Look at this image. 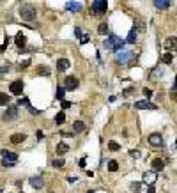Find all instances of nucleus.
Returning <instances> with one entry per match:
<instances>
[{"instance_id": "obj_1", "label": "nucleus", "mask_w": 177, "mask_h": 193, "mask_svg": "<svg viewBox=\"0 0 177 193\" xmlns=\"http://www.w3.org/2000/svg\"><path fill=\"white\" fill-rule=\"evenodd\" d=\"M124 41L121 39V37H117L115 34H110L106 39H104V43H103V46L106 48V50H115V51H119V50H122L124 48Z\"/></svg>"}, {"instance_id": "obj_2", "label": "nucleus", "mask_w": 177, "mask_h": 193, "mask_svg": "<svg viewBox=\"0 0 177 193\" xmlns=\"http://www.w3.org/2000/svg\"><path fill=\"white\" fill-rule=\"evenodd\" d=\"M36 7L32 5V4H25V5H21L20 7V16H21V20H25V21H32V20H36Z\"/></svg>"}, {"instance_id": "obj_3", "label": "nucleus", "mask_w": 177, "mask_h": 193, "mask_svg": "<svg viewBox=\"0 0 177 193\" xmlns=\"http://www.w3.org/2000/svg\"><path fill=\"white\" fill-rule=\"evenodd\" d=\"M106 0H92V5H90V12L94 16H101L103 12H106Z\"/></svg>"}, {"instance_id": "obj_4", "label": "nucleus", "mask_w": 177, "mask_h": 193, "mask_svg": "<svg viewBox=\"0 0 177 193\" xmlns=\"http://www.w3.org/2000/svg\"><path fill=\"white\" fill-rule=\"evenodd\" d=\"M18 161V154L11 153V151H2V165L4 167H12Z\"/></svg>"}, {"instance_id": "obj_5", "label": "nucleus", "mask_w": 177, "mask_h": 193, "mask_svg": "<svg viewBox=\"0 0 177 193\" xmlns=\"http://www.w3.org/2000/svg\"><path fill=\"white\" fill-rule=\"evenodd\" d=\"M131 59H133L131 51H117V55H115L117 64H128V62H131Z\"/></svg>"}, {"instance_id": "obj_6", "label": "nucleus", "mask_w": 177, "mask_h": 193, "mask_svg": "<svg viewBox=\"0 0 177 193\" xmlns=\"http://www.w3.org/2000/svg\"><path fill=\"white\" fill-rule=\"evenodd\" d=\"M135 108L136 110H156L158 106L154 105V103H151L149 99H142V101L135 103Z\"/></svg>"}, {"instance_id": "obj_7", "label": "nucleus", "mask_w": 177, "mask_h": 193, "mask_svg": "<svg viewBox=\"0 0 177 193\" xmlns=\"http://www.w3.org/2000/svg\"><path fill=\"white\" fill-rule=\"evenodd\" d=\"M147 142L151 143L152 147H161V145H163V136H161L159 133H151L149 138H147Z\"/></svg>"}, {"instance_id": "obj_8", "label": "nucleus", "mask_w": 177, "mask_h": 193, "mask_svg": "<svg viewBox=\"0 0 177 193\" xmlns=\"http://www.w3.org/2000/svg\"><path fill=\"white\" fill-rule=\"evenodd\" d=\"M64 87H66L67 91H74V89L78 87V78L73 76V74H71V76H66V78H64Z\"/></svg>"}, {"instance_id": "obj_9", "label": "nucleus", "mask_w": 177, "mask_h": 193, "mask_svg": "<svg viewBox=\"0 0 177 193\" xmlns=\"http://www.w3.org/2000/svg\"><path fill=\"white\" fill-rule=\"evenodd\" d=\"M11 94H14V96H21V92H23V81L21 80H16L11 83Z\"/></svg>"}, {"instance_id": "obj_10", "label": "nucleus", "mask_w": 177, "mask_h": 193, "mask_svg": "<svg viewBox=\"0 0 177 193\" xmlns=\"http://www.w3.org/2000/svg\"><path fill=\"white\" fill-rule=\"evenodd\" d=\"M16 115H18V106H9L4 113V121H12L16 119Z\"/></svg>"}, {"instance_id": "obj_11", "label": "nucleus", "mask_w": 177, "mask_h": 193, "mask_svg": "<svg viewBox=\"0 0 177 193\" xmlns=\"http://www.w3.org/2000/svg\"><path fill=\"white\" fill-rule=\"evenodd\" d=\"M163 167H165V161H163L161 158H154V160L151 161V168H152L154 172H161Z\"/></svg>"}, {"instance_id": "obj_12", "label": "nucleus", "mask_w": 177, "mask_h": 193, "mask_svg": "<svg viewBox=\"0 0 177 193\" xmlns=\"http://www.w3.org/2000/svg\"><path fill=\"white\" fill-rule=\"evenodd\" d=\"M156 174L158 172H154V170L145 172V174H144V183H145V184H154V183H156V177H158Z\"/></svg>"}, {"instance_id": "obj_13", "label": "nucleus", "mask_w": 177, "mask_h": 193, "mask_svg": "<svg viewBox=\"0 0 177 193\" xmlns=\"http://www.w3.org/2000/svg\"><path fill=\"white\" fill-rule=\"evenodd\" d=\"M27 140V135H23V133H14V135H11V138H9V142L11 143H23Z\"/></svg>"}, {"instance_id": "obj_14", "label": "nucleus", "mask_w": 177, "mask_h": 193, "mask_svg": "<svg viewBox=\"0 0 177 193\" xmlns=\"http://www.w3.org/2000/svg\"><path fill=\"white\" fill-rule=\"evenodd\" d=\"M29 183H30V186L34 188V190H41L43 186H44V181H43L41 175H37V177H32Z\"/></svg>"}, {"instance_id": "obj_15", "label": "nucleus", "mask_w": 177, "mask_h": 193, "mask_svg": "<svg viewBox=\"0 0 177 193\" xmlns=\"http://www.w3.org/2000/svg\"><path fill=\"white\" fill-rule=\"evenodd\" d=\"M64 9H66V11H74V12H80V11L83 9V5H82V4H78V2H67V4L64 5Z\"/></svg>"}, {"instance_id": "obj_16", "label": "nucleus", "mask_w": 177, "mask_h": 193, "mask_svg": "<svg viewBox=\"0 0 177 193\" xmlns=\"http://www.w3.org/2000/svg\"><path fill=\"white\" fill-rule=\"evenodd\" d=\"M163 46L167 50H177V37H167L165 43H163Z\"/></svg>"}, {"instance_id": "obj_17", "label": "nucleus", "mask_w": 177, "mask_h": 193, "mask_svg": "<svg viewBox=\"0 0 177 193\" xmlns=\"http://www.w3.org/2000/svg\"><path fill=\"white\" fill-rule=\"evenodd\" d=\"M14 41H16V46H18L20 50H23V48L27 46V37H25L21 32H18V34H16V39H14Z\"/></svg>"}, {"instance_id": "obj_18", "label": "nucleus", "mask_w": 177, "mask_h": 193, "mask_svg": "<svg viewBox=\"0 0 177 193\" xmlns=\"http://www.w3.org/2000/svg\"><path fill=\"white\" fill-rule=\"evenodd\" d=\"M154 5H156L158 9H168L170 7V0H154Z\"/></svg>"}, {"instance_id": "obj_19", "label": "nucleus", "mask_w": 177, "mask_h": 193, "mask_svg": "<svg viewBox=\"0 0 177 193\" xmlns=\"http://www.w3.org/2000/svg\"><path fill=\"white\" fill-rule=\"evenodd\" d=\"M135 41H136V29L133 27V29L129 30V34H128V39H126V43H128V44H135Z\"/></svg>"}, {"instance_id": "obj_20", "label": "nucleus", "mask_w": 177, "mask_h": 193, "mask_svg": "<svg viewBox=\"0 0 177 193\" xmlns=\"http://www.w3.org/2000/svg\"><path fill=\"white\" fill-rule=\"evenodd\" d=\"M67 67H69V60L67 59H60V60L57 62V69L59 71H66Z\"/></svg>"}, {"instance_id": "obj_21", "label": "nucleus", "mask_w": 177, "mask_h": 193, "mask_svg": "<svg viewBox=\"0 0 177 193\" xmlns=\"http://www.w3.org/2000/svg\"><path fill=\"white\" fill-rule=\"evenodd\" d=\"M73 129H74V133H83L85 131V124L82 121H74Z\"/></svg>"}, {"instance_id": "obj_22", "label": "nucleus", "mask_w": 177, "mask_h": 193, "mask_svg": "<svg viewBox=\"0 0 177 193\" xmlns=\"http://www.w3.org/2000/svg\"><path fill=\"white\" fill-rule=\"evenodd\" d=\"M67 151H69V145H67V143H59V145H57V154H59V156H62V154H66L67 153Z\"/></svg>"}, {"instance_id": "obj_23", "label": "nucleus", "mask_w": 177, "mask_h": 193, "mask_svg": "<svg viewBox=\"0 0 177 193\" xmlns=\"http://www.w3.org/2000/svg\"><path fill=\"white\" fill-rule=\"evenodd\" d=\"M135 29L138 32H145V21L140 20V18H136L135 20Z\"/></svg>"}, {"instance_id": "obj_24", "label": "nucleus", "mask_w": 177, "mask_h": 193, "mask_svg": "<svg viewBox=\"0 0 177 193\" xmlns=\"http://www.w3.org/2000/svg\"><path fill=\"white\" fill-rule=\"evenodd\" d=\"M108 170H110V172H117V170H119V163L115 161V160L108 161Z\"/></svg>"}, {"instance_id": "obj_25", "label": "nucleus", "mask_w": 177, "mask_h": 193, "mask_svg": "<svg viewBox=\"0 0 177 193\" xmlns=\"http://www.w3.org/2000/svg\"><path fill=\"white\" fill-rule=\"evenodd\" d=\"M66 87H59L57 89V99H60V101H64V94H66Z\"/></svg>"}, {"instance_id": "obj_26", "label": "nucleus", "mask_w": 177, "mask_h": 193, "mask_svg": "<svg viewBox=\"0 0 177 193\" xmlns=\"http://www.w3.org/2000/svg\"><path fill=\"white\" fill-rule=\"evenodd\" d=\"M64 121H66L64 112H60V113H57V115H55V124H64Z\"/></svg>"}, {"instance_id": "obj_27", "label": "nucleus", "mask_w": 177, "mask_h": 193, "mask_svg": "<svg viewBox=\"0 0 177 193\" xmlns=\"http://www.w3.org/2000/svg\"><path fill=\"white\" fill-rule=\"evenodd\" d=\"M161 62H163V64H172V53H163Z\"/></svg>"}, {"instance_id": "obj_28", "label": "nucleus", "mask_w": 177, "mask_h": 193, "mask_svg": "<svg viewBox=\"0 0 177 193\" xmlns=\"http://www.w3.org/2000/svg\"><path fill=\"white\" fill-rule=\"evenodd\" d=\"M55 168H62L64 165H66V161H64L62 158H59V160H53V163H52Z\"/></svg>"}, {"instance_id": "obj_29", "label": "nucleus", "mask_w": 177, "mask_h": 193, "mask_svg": "<svg viewBox=\"0 0 177 193\" xmlns=\"http://www.w3.org/2000/svg\"><path fill=\"white\" fill-rule=\"evenodd\" d=\"M97 32H99L101 36H104V34H108V25H106V23H101V25L97 27Z\"/></svg>"}, {"instance_id": "obj_30", "label": "nucleus", "mask_w": 177, "mask_h": 193, "mask_svg": "<svg viewBox=\"0 0 177 193\" xmlns=\"http://www.w3.org/2000/svg\"><path fill=\"white\" fill-rule=\"evenodd\" d=\"M108 149H110V151H119V149H121V145H119L117 142H110V143H108Z\"/></svg>"}, {"instance_id": "obj_31", "label": "nucleus", "mask_w": 177, "mask_h": 193, "mask_svg": "<svg viewBox=\"0 0 177 193\" xmlns=\"http://www.w3.org/2000/svg\"><path fill=\"white\" fill-rule=\"evenodd\" d=\"M9 103V96L7 94H0V105H7Z\"/></svg>"}, {"instance_id": "obj_32", "label": "nucleus", "mask_w": 177, "mask_h": 193, "mask_svg": "<svg viewBox=\"0 0 177 193\" xmlns=\"http://www.w3.org/2000/svg\"><path fill=\"white\" fill-rule=\"evenodd\" d=\"M90 41V37H89V34H83L82 37H80V44H87Z\"/></svg>"}, {"instance_id": "obj_33", "label": "nucleus", "mask_w": 177, "mask_h": 193, "mask_svg": "<svg viewBox=\"0 0 177 193\" xmlns=\"http://www.w3.org/2000/svg\"><path fill=\"white\" fill-rule=\"evenodd\" d=\"M39 74H43V76H48V74H50V69H48V67H39Z\"/></svg>"}, {"instance_id": "obj_34", "label": "nucleus", "mask_w": 177, "mask_h": 193, "mask_svg": "<svg viewBox=\"0 0 177 193\" xmlns=\"http://www.w3.org/2000/svg\"><path fill=\"white\" fill-rule=\"evenodd\" d=\"M74 36H76V37H78V39H80V37H82V36H83V30H82V29H80V27H76V29H74Z\"/></svg>"}, {"instance_id": "obj_35", "label": "nucleus", "mask_w": 177, "mask_h": 193, "mask_svg": "<svg viewBox=\"0 0 177 193\" xmlns=\"http://www.w3.org/2000/svg\"><path fill=\"white\" fill-rule=\"evenodd\" d=\"M29 103H30V101H29V98H21V99H18V105H20V106H21V105H25V106H27Z\"/></svg>"}, {"instance_id": "obj_36", "label": "nucleus", "mask_w": 177, "mask_h": 193, "mask_svg": "<svg viewBox=\"0 0 177 193\" xmlns=\"http://www.w3.org/2000/svg\"><path fill=\"white\" fill-rule=\"evenodd\" d=\"M129 156H131V158H140V151L133 149V151H129Z\"/></svg>"}, {"instance_id": "obj_37", "label": "nucleus", "mask_w": 177, "mask_h": 193, "mask_svg": "<svg viewBox=\"0 0 177 193\" xmlns=\"http://www.w3.org/2000/svg\"><path fill=\"white\" fill-rule=\"evenodd\" d=\"M7 44H9V37H5V39H4V43H2V46H0V50L4 51L5 48H7Z\"/></svg>"}, {"instance_id": "obj_38", "label": "nucleus", "mask_w": 177, "mask_h": 193, "mask_svg": "<svg viewBox=\"0 0 177 193\" xmlns=\"http://www.w3.org/2000/svg\"><path fill=\"white\" fill-rule=\"evenodd\" d=\"M144 96H145V98H151V96H152V91H151V89H144Z\"/></svg>"}, {"instance_id": "obj_39", "label": "nucleus", "mask_w": 177, "mask_h": 193, "mask_svg": "<svg viewBox=\"0 0 177 193\" xmlns=\"http://www.w3.org/2000/svg\"><path fill=\"white\" fill-rule=\"evenodd\" d=\"M29 66H30V60H29V59H27V60H23L20 64V67H29Z\"/></svg>"}, {"instance_id": "obj_40", "label": "nucleus", "mask_w": 177, "mask_h": 193, "mask_svg": "<svg viewBox=\"0 0 177 193\" xmlns=\"http://www.w3.org/2000/svg\"><path fill=\"white\" fill-rule=\"evenodd\" d=\"M60 105H62V108H69V106H71L69 101H60Z\"/></svg>"}, {"instance_id": "obj_41", "label": "nucleus", "mask_w": 177, "mask_h": 193, "mask_svg": "<svg viewBox=\"0 0 177 193\" xmlns=\"http://www.w3.org/2000/svg\"><path fill=\"white\" fill-rule=\"evenodd\" d=\"M145 193H154V186H152V184H149V188L145 190Z\"/></svg>"}, {"instance_id": "obj_42", "label": "nucleus", "mask_w": 177, "mask_h": 193, "mask_svg": "<svg viewBox=\"0 0 177 193\" xmlns=\"http://www.w3.org/2000/svg\"><path fill=\"white\" fill-rule=\"evenodd\" d=\"M172 89H174V91H177V76H175V80H174V85H172Z\"/></svg>"}, {"instance_id": "obj_43", "label": "nucleus", "mask_w": 177, "mask_h": 193, "mask_svg": "<svg viewBox=\"0 0 177 193\" xmlns=\"http://www.w3.org/2000/svg\"><path fill=\"white\" fill-rule=\"evenodd\" d=\"M175 147H177V140H175Z\"/></svg>"}, {"instance_id": "obj_44", "label": "nucleus", "mask_w": 177, "mask_h": 193, "mask_svg": "<svg viewBox=\"0 0 177 193\" xmlns=\"http://www.w3.org/2000/svg\"><path fill=\"white\" fill-rule=\"evenodd\" d=\"M21 193H23V191H21Z\"/></svg>"}]
</instances>
